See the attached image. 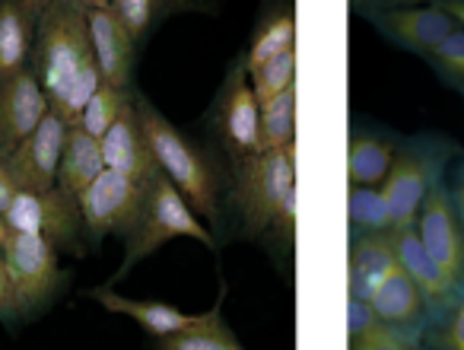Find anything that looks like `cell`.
I'll use <instances>...</instances> for the list:
<instances>
[{
	"label": "cell",
	"mask_w": 464,
	"mask_h": 350,
	"mask_svg": "<svg viewBox=\"0 0 464 350\" xmlns=\"http://www.w3.org/2000/svg\"><path fill=\"white\" fill-rule=\"evenodd\" d=\"M7 239H10V229H7V223H4V217H0V248L7 246Z\"/></svg>",
	"instance_id": "39"
},
{
	"label": "cell",
	"mask_w": 464,
	"mask_h": 350,
	"mask_svg": "<svg viewBox=\"0 0 464 350\" xmlns=\"http://www.w3.org/2000/svg\"><path fill=\"white\" fill-rule=\"evenodd\" d=\"M296 143L271 153H255L232 162V210L239 217L242 233L261 236L271 229L284 198L296 189Z\"/></svg>",
	"instance_id": "3"
},
{
	"label": "cell",
	"mask_w": 464,
	"mask_h": 350,
	"mask_svg": "<svg viewBox=\"0 0 464 350\" xmlns=\"http://www.w3.org/2000/svg\"><path fill=\"white\" fill-rule=\"evenodd\" d=\"M102 172V147L96 137H90L83 128H67L64 153L58 162V189L71 198H80Z\"/></svg>",
	"instance_id": "21"
},
{
	"label": "cell",
	"mask_w": 464,
	"mask_h": 350,
	"mask_svg": "<svg viewBox=\"0 0 464 350\" xmlns=\"http://www.w3.org/2000/svg\"><path fill=\"white\" fill-rule=\"evenodd\" d=\"M394 160V143L369 131L350 134L347 147V179L350 189H382Z\"/></svg>",
	"instance_id": "22"
},
{
	"label": "cell",
	"mask_w": 464,
	"mask_h": 350,
	"mask_svg": "<svg viewBox=\"0 0 464 350\" xmlns=\"http://www.w3.org/2000/svg\"><path fill=\"white\" fill-rule=\"evenodd\" d=\"M102 309L115 312V316H124L130 322L140 325L147 335H153L156 341H166V337H175V335H185V331L198 328L200 322L207 318V312H181L169 303H160V299H134V297H121L115 293L111 287H96L90 293Z\"/></svg>",
	"instance_id": "16"
},
{
	"label": "cell",
	"mask_w": 464,
	"mask_h": 350,
	"mask_svg": "<svg viewBox=\"0 0 464 350\" xmlns=\"http://www.w3.org/2000/svg\"><path fill=\"white\" fill-rule=\"evenodd\" d=\"M296 217H299V185L290 189V195L284 198L277 217H274L271 229H267V233H274L280 248H293V239H296Z\"/></svg>",
	"instance_id": "33"
},
{
	"label": "cell",
	"mask_w": 464,
	"mask_h": 350,
	"mask_svg": "<svg viewBox=\"0 0 464 350\" xmlns=\"http://www.w3.org/2000/svg\"><path fill=\"white\" fill-rule=\"evenodd\" d=\"M7 160V150H4V143H0V162Z\"/></svg>",
	"instance_id": "40"
},
{
	"label": "cell",
	"mask_w": 464,
	"mask_h": 350,
	"mask_svg": "<svg viewBox=\"0 0 464 350\" xmlns=\"http://www.w3.org/2000/svg\"><path fill=\"white\" fill-rule=\"evenodd\" d=\"M48 112H52V105H48V96L33 67L4 80L0 83V143H4V150L10 153L20 147Z\"/></svg>",
	"instance_id": "15"
},
{
	"label": "cell",
	"mask_w": 464,
	"mask_h": 350,
	"mask_svg": "<svg viewBox=\"0 0 464 350\" xmlns=\"http://www.w3.org/2000/svg\"><path fill=\"white\" fill-rule=\"evenodd\" d=\"M90 33L92 61L99 67L102 83L130 92V73H134V42L121 29L118 16L111 14L109 0H80Z\"/></svg>",
	"instance_id": "12"
},
{
	"label": "cell",
	"mask_w": 464,
	"mask_h": 350,
	"mask_svg": "<svg viewBox=\"0 0 464 350\" xmlns=\"http://www.w3.org/2000/svg\"><path fill=\"white\" fill-rule=\"evenodd\" d=\"M432 7L442 10V14L464 33V0H439V4H432Z\"/></svg>",
	"instance_id": "37"
},
{
	"label": "cell",
	"mask_w": 464,
	"mask_h": 350,
	"mask_svg": "<svg viewBox=\"0 0 464 350\" xmlns=\"http://www.w3.org/2000/svg\"><path fill=\"white\" fill-rule=\"evenodd\" d=\"M347 214L353 236H379L392 233V217L382 201L379 189H350L347 191Z\"/></svg>",
	"instance_id": "27"
},
{
	"label": "cell",
	"mask_w": 464,
	"mask_h": 350,
	"mask_svg": "<svg viewBox=\"0 0 464 350\" xmlns=\"http://www.w3.org/2000/svg\"><path fill=\"white\" fill-rule=\"evenodd\" d=\"M392 242H394V258H398V267L411 277V284L417 287V293L423 297L426 312L442 309V306H449L451 299L458 297V293L449 287V280L442 277V271L436 267V261L430 258V252L423 248L417 229L413 227L398 229V233H392Z\"/></svg>",
	"instance_id": "18"
},
{
	"label": "cell",
	"mask_w": 464,
	"mask_h": 350,
	"mask_svg": "<svg viewBox=\"0 0 464 350\" xmlns=\"http://www.w3.org/2000/svg\"><path fill=\"white\" fill-rule=\"evenodd\" d=\"M172 239H194L207 248H217V236H213L210 229H207V223L188 208V201L172 189V182H166L160 175V179L150 185L147 210H143L137 229L128 236L124 261L115 277H124L137 261H143L147 255H153L156 248H162Z\"/></svg>",
	"instance_id": "4"
},
{
	"label": "cell",
	"mask_w": 464,
	"mask_h": 350,
	"mask_svg": "<svg viewBox=\"0 0 464 350\" xmlns=\"http://www.w3.org/2000/svg\"><path fill=\"white\" fill-rule=\"evenodd\" d=\"M0 255L7 265L10 287H14L20 312H35L58 297L64 274H61V255L52 242L39 239V236L10 233Z\"/></svg>",
	"instance_id": "8"
},
{
	"label": "cell",
	"mask_w": 464,
	"mask_h": 350,
	"mask_svg": "<svg viewBox=\"0 0 464 350\" xmlns=\"http://www.w3.org/2000/svg\"><path fill=\"white\" fill-rule=\"evenodd\" d=\"M16 316H20V306H16L7 265H4V255H0V318H16Z\"/></svg>",
	"instance_id": "35"
},
{
	"label": "cell",
	"mask_w": 464,
	"mask_h": 350,
	"mask_svg": "<svg viewBox=\"0 0 464 350\" xmlns=\"http://www.w3.org/2000/svg\"><path fill=\"white\" fill-rule=\"evenodd\" d=\"M290 48H296V10L284 7V10H274V14H265L258 26H255L252 45L242 54L246 58V71L255 73L261 64L280 58Z\"/></svg>",
	"instance_id": "23"
},
{
	"label": "cell",
	"mask_w": 464,
	"mask_h": 350,
	"mask_svg": "<svg viewBox=\"0 0 464 350\" xmlns=\"http://www.w3.org/2000/svg\"><path fill=\"white\" fill-rule=\"evenodd\" d=\"M99 147H102V162L109 172L124 175V179L143 185V189H150L160 179V169H156V160L147 147V137H143L140 118H137L134 96L121 109V115L115 118V124L105 131Z\"/></svg>",
	"instance_id": "14"
},
{
	"label": "cell",
	"mask_w": 464,
	"mask_h": 350,
	"mask_svg": "<svg viewBox=\"0 0 464 350\" xmlns=\"http://www.w3.org/2000/svg\"><path fill=\"white\" fill-rule=\"evenodd\" d=\"M350 350H417V337H407L388 325H375L369 335L350 344Z\"/></svg>",
	"instance_id": "32"
},
{
	"label": "cell",
	"mask_w": 464,
	"mask_h": 350,
	"mask_svg": "<svg viewBox=\"0 0 464 350\" xmlns=\"http://www.w3.org/2000/svg\"><path fill=\"white\" fill-rule=\"evenodd\" d=\"M160 350H246V347H242L239 337L223 325L219 306H213L198 328L185 331V335L166 337V341H160Z\"/></svg>",
	"instance_id": "25"
},
{
	"label": "cell",
	"mask_w": 464,
	"mask_h": 350,
	"mask_svg": "<svg viewBox=\"0 0 464 350\" xmlns=\"http://www.w3.org/2000/svg\"><path fill=\"white\" fill-rule=\"evenodd\" d=\"M10 233L23 236H39V239L52 242L61 252L80 255L83 252V217H80L77 198L64 195L61 189H52L45 195H33V191H20L10 210L4 214Z\"/></svg>",
	"instance_id": "6"
},
{
	"label": "cell",
	"mask_w": 464,
	"mask_h": 350,
	"mask_svg": "<svg viewBox=\"0 0 464 350\" xmlns=\"http://www.w3.org/2000/svg\"><path fill=\"white\" fill-rule=\"evenodd\" d=\"M439 156L426 147H404L394 150L392 169H388L385 182H382V201L392 217V233L407 229L417 223V214L423 208L426 195L432 191V185L442 182L439 175Z\"/></svg>",
	"instance_id": "9"
},
{
	"label": "cell",
	"mask_w": 464,
	"mask_h": 350,
	"mask_svg": "<svg viewBox=\"0 0 464 350\" xmlns=\"http://www.w3.org/2000/svg\"><path fill=\"white\" fill-rule=\"evenodd\" d=\"M92 64L90 33L80 0H48L42 4L33 45V71L39 77L48 105L67 90L73 77Z\"/></svg>",
	"instance_id": "2"
},
{
	"label": "cell",
	"mask_w": 464,
	"mask_h": 350,
	"mask_svg": "<svg viewBox=\"0 0 464 350\" xmlns=\"http://www.w3.org/2000/svg\"><path fill=\"white\" fill-rule=\"evenodd\" d=\"M109 7L128 33V39L134 42V48H140L169 14V7L160 0H109Z\"/></svg>",
	"instance_id": "26"
},
{
	"label": "cell",
	"mask_w": 464,
	"mask_h": 350,
	"mask_svg": "<svg viewBox=\"0 0 464 350\" xmlns=\"http://www.w3.org/2000/svg\"><path fill=\"white\" fill-rule=\"evenodd\" d=\"M366 14L388 42L420 58H426L458 29L439 7H366Z\"/></svg>",
	"instance_id": "13"
},
{
	"label": "cell",
	"mask_w": 464,
	"mask_h": 350,
	"mask_svg": "<svg viewBox=\"0 0 464 350\" xmlns=\"http://www.w3.org/2000/svg\"><path fill=\"white\" fill-rule=\"evenodd\" d=\"M296 61H299L296 48H290V52H284L280 58L267 61V64H261L255 73H248V83H252V92H255V99H258V105L271 102L280 92L296 86Z\"/></svg>",
	"instance_id": "29"
},
{
	"label": "cell",
	"mask_w": 464,
	"mask_h": 350,
	"mask_svg": "<svg viewBox=\"0 0 464 350\" xmlns=\"http://www.w3.org/2000/svg\"><path fill=\"white\" fill-rule=\"evenodd\" d=\"M413 229H417L420 242H423V248L430 252V258L436 261L442 277L449 280L451 290L461 293V287H464V236H461V223H458V208L442 182L432 185V191L426 195Z\"/></svg>",
	"instance_id": "10"
},
{
	"label": "cell",
	"mask_w": 464,
	"mask_h": 350,
	"mask_svg": "<svg viewBox=\"0 0 464 350\" xmlns=\"http://www.w3.org/2000/svg\"><path fill=\"white\" fill-rule=\"evenodd\" d=\"M64 141H67V124L54 112H48L39 128L20 147L10 150L4 162H7L20 191L45 195V191L58 189V162L61 153H64Z\"/></svg>",
	"instance_id": "11"
},
{
	"label": "cell",
	"mask_w": 464,
	"mask_h": 350,
	"mask_svg": "<svg viewBox=\"0 0 464 350\" xmlns=\"http://www.w3.org/2000/svg\"><path fill=\"white\" fill-rule=\"evenodd\" d=\"M147 195L150 189L105 169L96 182L77 198L86 239L102 242L105 236H124L128 239L140 223L143 210H147Z\"/></svg>",
	"instance_id": "7"
},
{
	"label": "cell",
	"mask_w": 464,
	"mask_h": 350,
	"mask_svg": "<svg viewBox=\"0 0 464 350\" xmlns=\"http://www.w3.org/2000/svg\"><path fill=\"white\" fill-rule=\"evenodd\" d=\"M432 344L439 350H464V287L451 303V309L445 312L442 325L432 331Z\"/></svg>",
	"instance_id": "31"
},
{
	"label": "cell",
	"mask_w": 464,
	"mask_h": 350,
	"mask_svg": "<svg viewBox=\"0 0 464 350\" xmlns=\"http://www.w3.org/2000/svg\"><path fill=\"white\" fill-rule=\"evenodd\" d=\"M296 143V86L261 105L258 115V153L284 150Z\"/></svg>",
	"instance_id": "24"
},
{
	"label": "cell",
	"mask_w": 464,
	"mask_h": 350,
	"mask_svg": "<svg viewBox=\"0 0 464 350\" xmlns=\"http://www.w3.org/2000/svg\"><path fill=\"white\" fill-rule=\"evenodd\" d=\"M42 0H0V83L23 73L33 61Z\"/></svg>",
	"instance_id": "17"
},
{
	"label": "cell",
	"mask_w": 464,
	"mask_h": 350,
	"mask_svg": "<svg viewBox=\"0 0 464 350\" xmlns=\"http://www.w3.org/2000/svg\"><path fill=\"white\" fill-rule=\"evenodd\" d=\"M134 109L140 118L147 147L156 160V169L166 182L188 201V208L200 217V220H217L219 217V195H223V175H219L217 162L191 141L185 137L150 99L134 96Z\"/></svg>",
	"instance_id": "1"
},
{
	"label": "cell",
	"mask_w": 464,
	"mask_h": 350,
	"mask_svg": "<svg viewBox=\"0 0 464 350\" xmlns=\"http://www.w3.org/2000/svg\"><path fill=\"white\" fill-rule=\"evenodd\" d=\"M423 61L436 71V77L442 80V83H449L464 92V33L461 29H455V33H451L439 48H432Z\"/></svg>",
	"instance_id": "30"
},
{
	"label": "cell",
	"mask_w": 464,
	"mask_h": 350,
	"mask_svg": "<svg viewBox=\"0 0 464 350\" xmlns=\"http://www.w3.org/2000/svg\"><path fill=\"white\" fill-rule=\"evenodd\" d=\"M130 102V92L124 90H115V86L102 83L96 92H92V99L86 102L83 115H80V124L77 128H83L90 137H96V141H102L105 131L115 124V118L121 115V109Z\"/></svg>",
	"instance_id": "28"
},
{
	"label": "cell",
	"mask_w": 464,
	"mask_h": 350,
	"mask_svg": "<svg viewBox=\"0 0 464 350\" xmlns=\"http://www.w3.org/2000/svg\"><path fill=\"white\" fill-rule=\"evenodd\" d=\"M16 195H20V185L14 182V175H10L7 162H0V217L7 214L10 204L16 201Z\"/></svg>",
	"instance_id": "36"
},
{
	"label": "cell",
	"mask_w": 464,
	"mask_h": 350,
	"mask_svg": "<svg viewBox=\"0 0 464 350\" xmlns=\"http://www.w3.org/2000/svg\"><path fill=\"white\" fill-rule=\"evenodd\" d=\"M369 306L375 309L382 325H388V328L401 331V335H407V337H417V328L423 325V316H426L423 297H420L417 287L411 284V277H407L401 267H394V271L375 287Z\"/></svg>",
	"instance_id": "20"
},
{
	"label": "cell",
	"mask_w": 464,
	"mask_h": 350,
	"mask_svg": "<svg viewBox=\"0 0 464 350\" xmlns=\"http://www.w3.org/2000/svg\"><path fill=\"white\" fill-rule=\"evenodd\" d=\"M398 267L394 258L392 233L379 236H353L347 258V293L350 299H372L375 287Z\"/></svg>",
	"instance_id": "19"
},
{
	"label": "cell",
	"mask_w": 464,
	"mask_h": 350,
	"mask_svg": "<svg viewBox=\"0 0 464 350\" xmlns=\"http://www.w3.org/2000/svg\"><path fill=\"white\" fill-rule=\"evenodd\" d=\"M458 223H461V236H464V175H461V189H458Z\"/></svg>",
	"instance_id": "38"
},
{
	"label": "cell",
	"mask_w": 464,
	"mask_h": 350,
	"mask_svg": "<svg viewBox=\"0 0 464 350\" xmlns=\"http://www.w3.org/2000/svg\"><path fill=\"white\" fill-rule=\"evenodd\" d=\"M258 115L261 105L252 92V83H248L246 58L239 54L229 64L223 86H219L217 99L207 112V122H210L229 162H242L258 153Z\"/></svg>",
	"instance_id": "5"
},
{
	"label": "cell",
	"mask_w": 464,
	"mask_h": 350,
	"mask_svg": "<svg viewBox=\"0 0 464 350\" xmlns=\"http://www.w3.org/2000/svg\"><path fill=\"white\" fill-rule=\"evenodd\" d=\"M375 325H382V322L366 299H347V341L350 344L360 341L362 335H369Z\"/></svg>",
	"instance_id": "34"
}]
</instances>
